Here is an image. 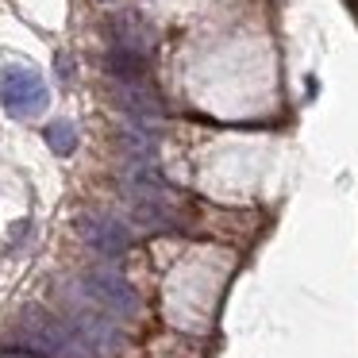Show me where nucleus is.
<instances>
[{
    "label": "nucleus",
    "mask_w": 358,
    "mask_h": 358,
    "mask_svg": "<svg viewBox=\"0 0 358 358\" xmlns=\"http://www.w3.org/2000/svg\"><path fill=\"white\" fill-rule=\"evenodd\" d=\"M116 101L135 124H150L162 116V101H158L150 81H116Z\"/></svg>",
    "instance_id": "nucleus-6"
},
{
    "label": "nucleus",
    "mask_w": 358,
    "mask_h": 358,
    "mask_svg": "<svg viewBox=\"0 0 358 358\" xmlns=\"http://www.w3.org/2000/svg\"><path fill=\"white\" fill-rule=\"evenodd\" d=\"M62 320L70 324V331H73V339H78L85 358H108L124 343V331L116 327V316L96 308L78 285H73V293L62 296Z\"/></svg>",
    "instance_id": "nucleus-1"
},
{
    "label": "nucleus",
    "mask_w": 358,
    "mask_h": 358,
    "mask_svg": "<svg viewBox=\"0 0 358 358\" xmlns=\"http://www.w3.org/2000/svg\"><path fill=\"white\" fill-rule=\"evenodd\" d=\"M0 104H4L12 116H24V120L39 116L50 104V89L35 70H27V66H8V70L0 73Z\"/></svg>",
    "instance_id": "nucleus-4"
},
{
    "label": "nucleus",
    "mask_w": 358,
    "mask_h": 358,
    "mask_svg": "<svg viewBox=\"0 0 358 358\" xmlns=\"http://www.w3.org/2000/svg\"><path fill=\"white\" fill-rule=\"evenodd\" d=\"M73 285H78L96 308H104L108 316H116V320H127V316L139 312V296H135V289L127 285V278L116 273L112 266H96V270L81 273Z\"/></svg>",
    "instance_id": "nucleus-3"
},
{
    "label": "nucleus",
    "mask_w": 358,
    "mask_h": 358,
    "mask_svg": "<svg viewBox=\"0 0 358 358\" xmlns=\"http://www.w3.org/2000/svg\"><path fill=\"white\" fill-rule=\"evenodd\" d=\"M16 343L27 350H39L47 358H85L73 339L70 324H66L58 312H47V308H27L16 324Z\"/></svg>",
    "instance_id": "nucleus-2"
},
{
    "label": "nucleus",
    "mask_w": 358,
    "mask_h": 358,
    "mask_svg": "<svg viewBox=\"0 0 358 358\" xmlns=\"http://www.w3.org/2000/svg\"><path fill=\"white\" fill-rule=\"evenodd\" d=\"M78 231H81V239L104 258H120L127 247H131V231H127L116 216H108V212H81Z\"/></svg>",
    "instance_id": "nucleus-5"
},
{
    "label": "nucleus",
    "mask_w": 358,
    "mask_h": 358,
    "mask_svg": "<svg viewBox=\"0 0 358 358\" xmlns=\"http://www.w3.org/2000/svg\"><path fill=\"white\" fill-rule=\"evenodd\" d=\"M43 139H47V147L55 150V155H73V147H78V127H73L70 120H50V124L43 127Z\"/></svg>",
    "instance_id": "nucleus-7"
}]
</instances>
